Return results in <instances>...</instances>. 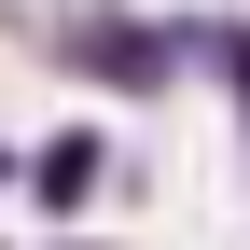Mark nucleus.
<instances>
[{"label": "nucleus", "mask_w": 250, "mask_h": 250, "mask_svg": "<svg viewBox=\"0 0 250 250\" xmlns=\"http://www.w3.org/2000/svg\"><path fill=\"white\" fill-rule=\"evenodd\" d=\"M28 181H42V208H83V195H98V139H56Z\"/></svg>", "instance_id": "nucleus-2"}, {"label": "nucleus", "mask_w": 250, "mask_h": 250, "mask_svg": "<svg viewBox=\"0 0 250 250\" xmlns=\"http://www.w3.org/2000/svg\"><path fill=\"white\" fill-rule=\"evenodd\" d=\"M83 70H111V83H167V56H153V28H83Z\"/></svg>", "instance_id": "nucleus-1"}]
</instances>
